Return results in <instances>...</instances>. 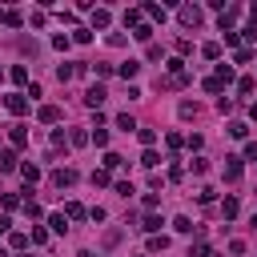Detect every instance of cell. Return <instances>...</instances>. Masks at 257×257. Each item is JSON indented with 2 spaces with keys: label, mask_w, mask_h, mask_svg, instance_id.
Listing matches in <instances>:
<instances>
[{
  "label": "cell",
  "mask_w": 257,
  "mask_h": 257,
  "mask_svg": "<svg viewBox=\"0 0 257 257\" xmlns=\"http://www.w3.org/2000/svg\"><path fill=\"white\" fill-rule=\"evenodd\" d=\"M105 96H109L105 85H92V88L85 92V105H88V109H101V105H105Z\"/></svg>",
  "instance_id": "6da1fadb"
},
{
  "label": "cell",
  "mask_w": 257,
  "mask_h": 257,
  "mask_svg": "<svg viewBox=\"0 0 257 257\" xmlns=\"http://www.w3.org/2000/svg\"><path fill=\"white\" fill-rule=\"evenodd\" d=\"M177 16H181V24H189V28H197V24H201V8H197V4H185Z\"/></svg>",
  "instance_id": "7a4b0ae2"
},
{
  "label": "cell",
  "mask_w": 257,
  "mask_h": 257,
  "mask_svg": "<svg viewBox=\"0 0 257 257\" xmlns=\"http://www.w3.org/2000/svg\"><path fill=\"white\" fill-rule=\"evenodd\" d=\"M12 169H20V157H16V149H4L0 153V173H12Z\"/></svg>",
  "instance_id": "3957f363"
},
{
  "label": "cell",
  "mask_w": 257,
  "mask_h": 257,
  "mask_svg": "<svg viewBox=\"0 0 257 257\" xmlns=\"http://www.w3.org/2000/svg\"><path fill=\"white\" fill-rule=\"evenodd\" d=\"M225 181H241V157H225Z\"/></svg>",
  "instance_id": "277c9868"
},
{
  "label": "cell",
  "mask_w": 257,
  "mask_h": 257,
  "mask_svg": "<svg viewBox=\"0 0 257 257\" xmlns=\"http://www.w3.org/2000/svg\"><path fill=\"white\" fill-rule=\"evenodd\" d=\"M52 185H60V189L64 185H77V169H56L52 173Z\"/></svg>",
  "instance_id": "5b68a950"
},
{
  "label": "cell",
  "mask_w": 257,
  "mask_h": 257,
  "mask_svg": "<svg viewBox=\"0 0 257 257\" xmlns=\"http://www.w3.org/2000/svg\"><path fill=\"white\" fill-rule=\"evenodd\" d=\"M20 177H24L28 185H37V181H41V165H32V161H24V165H20Z\"/></svg>",
  "instance_id": "8992f818"
},
{
  "label": "cell",
  "mask_w": 257,
  "mask_h": 257,
  "mask_svg": "<svg viewBox=\"0 0 257 257\" xmlns=\"http://www.w3.org/2000/svg\"><path fill=\"white\" fill-rule=\"evenodd\" d=\"M4 105H8V113H16V117H20V113H28V101H24L20 92H12V96H8Z\"/></svg>",
  "instance_id": "52a82bcc"
},
{
  "label": "cell",
  "mask_w": 257,
  "mask_h": 257,
  "mask_svg": "<svg viewBox=\"0 0 257 257\" xmlns=\"http://www.w3.org/2000/svg\"><path fill=\"white\" fill-rule=\"evenodd\" d=\"M8 141H12L16 149H24V145H28V133H24V125H12V128H8Z\"/></svg>",
  "instance_id": "ba28073f"
},
{
  "label": "cell",
  "mask_w": 257,
  "mask_h": 257,
  "mask_svg": "<svg viewBox=\"0 0 257 257\" xmlns=\"http://www.w3.org/2000/svg\"><path fill=\"white\" fill-rule=\"evenodd\" d=\"M37 117H41L44 125H56V121H60V109H56V105H41V113H37Z\"/></svg>",
  "instance_id": "9c48e42d"
},
{
  "label": "cell",
  "mask_w": 257,
  "mask_h": 257,
  "mask_svg": "<svg viewBox=\"0 0 257 257\" xmlns=\"http://www.w3.org/2000/svg\"><path fill=\"white\" fill-rule=\"evenodd\" d=\"M48 225H52V233H69V217H64V213H52Z\"/></svg>",
  "instance_id": "30bf717a"
},
{
  "label": "cell",
  "mask_w": 257,
  "mask_h": 257,
  "mask_svg": "<svg viewBox=\"0 0 257 257\" xmlns=\"http://www.w3.org/2000/svg\"><path fill=\"white\" fill-rule=\"evenodd\" d=\"M24 213H28L32 221H41V217H44V209H41L37 201H32V193H28V197H24Z\"/></svg>",
  "instance_id": "8fae6325"
},
{
  "label": "cell",
  "mask_w": 257,
  "mask_h": 257,
  "mask_svg": "<svg viewBox=\"0 0 257 257\" xmlns=\"http://www.w3.org/2000/svg\"><path fill=\"white\" fill-rule=\"evenodd\" d=\"M137 73H141V60H125V64H121V77H125V81H133Z\"/></svg>",
  "instance_id": "7c38bea8"
},
{
  "label": "cell",
  "mask_w": 257,
  "mask_h": 257,
  "mask_svg": "<svg viewBox=\"0 0 257 257\" xmlns=\"http://www.w3.org/2000/svg\"><path fill=\"white\" fill-rule=\"evenodd\" d=\"M117 128H121V133H137V121L128 117V113H121V117H117Z\"/></svg>",
  "instance_id": "4fadbf2b"
},
{
  "label": "cell",
  "mask_w": 257,
  "mask_h": 257,
  "mask_svg": "<svg viewBox=\"0 0 257 257\" xmlns=\"http://www.w3.org/2000/svg\"><path fill=\"white\" fill-rule=\"evenodd\" d=\"M173 229H177V233H201V229H197V225H193L189 217H177V221H173Z\"/></svg>",
  "instance_id": "5bb4252c"
},
{
  "label": "cell",
  "mask_w": 257,
  "mask_h": 257,
  "mask_svg": "<svg viewBox=\"0 0 257 257\" xmlns=\"http://www.w3.org/2000/svg\"><path fill=\"white\" fill-rule=\"evenodd\" d=\"M221 213H225V221H233L237 217V197H225L221 201Z\"/></svg>",
  "instance_id": "9a60e30c"
},
{
  "label": "cell",
  "mask_w": 257,
  "mask_h": 257,
  "mask_svg": "<svg viewBox=\"0 0 257 257\" xmlns=\"http://www.w3.org/2000/svg\"><path fill=\"white\" fill-rule=\"evenodd\" d=\"M109 20H113L109 8H96V12H92V28H109Z\"/></svg>",
  "instance_id": "2e32d148"
},
{
  "label": "cell",
  "mask_w": 257,
  "mask_h": 257,
  "mask_svg": "<svg viewBox=\"0 0 257 257\" xmlns=\"http://www.w3.org/2000/svg\"><path fill=\"white\" fill-rule=\"evenodd\" d=\"M4 24H8V28H20V24H24V16H20L16 8H4Z\"/></svg>",
  "instance_id": "e0dca14e"
},
{
  "label": "cell",
  "mask_w": 257,
  "mask_h": 257,
  "mask_svg": "<svg viewBox=\"0 0 257 257\" xmlns=\"http://www.w3.org/2000/svg\"><path fill=\"white\" fill-rule=\"evenodd\" d=\"M205 92H225V81L213 73V77H205Z\"/></svg>",
  "instance_id": "ac0fdd59"
},
{
  "label": "cell",
  "mask_w": 257,
  "mask_h": 257,
  "mask_svg": "<svg viewBox=\"0 0 257 257\" xmlns=\"http://www.w3.org/2000/svg\"><path fill=\"white\" fill-rule=\"evenodd\" d=\"M0 205H4V209H16V205H24V197H20V193H4Z\"/></svg>",
  "instance_id": "d6986e66"
},
{
  "label": "cell",
  "mask_w": 257,
  "mask_h": 257,
  "mask_svg": "<svg viewBox=\"0 0 257 257\" xmlns=\"http://www.w3.org/2000/svg\"><path fill=\"white\" fill-rule=\"evenodd\" d=\"M189 257H217V253H213V249H209L205 241H197V245H193V249H189Z\"/></svg>",
  "instance_id": "ffe728a7"
},
{
  "label": "cell",
  "mask_w": 257,
  "mask_h": 257,
  "mask_svg": "<svg viewBox=\"0 0 257 257\" xmlns=\"http://www.w3.org/2000/svg\"><path fill=\"white\" fill-rule=\"evenodd\" d=\"M8 77H12V85H28V69H24V64H16Z\"/></svg>",
  "instance_id": "44dd1931"
},
{
  "label": "cell",
  "mask_w": 257,
  "mask_h": 257,
  "mask_svg": "<svg viewBox=\"0 0 257 257\" xmlns=\"http://www.w3.org/2000/svg\"><path fill=\"white\" fill-rule=\"evenodd\" d=\"M64 213H69V221H81V217H85V205H77V201H69V205H64Z\"/></svg>",
  "instance_id": "7402d4cb"
},
{
  "label": "cell",
  "mask_w": 257,
  "mask_h": 257,
  "mask_svg": "<svg viewBox=\"0 0 257 257\" xmlns=\"http://www.w3.org/2000/svg\"><path fill=\"white\" fill-rule=\"evenodd\" d=\"M201 56H209V60H221V44H217V41H209V44L201 48Z\"/></svg>",
  "instance_id": "603a6c76"
},
{
  "label": "cell",
  "mask_w": 257,
  "mask_h": 257,
  "mask_svg": "<svg viewBox=\"0 0 257 257\" xmlns=\"http://www.w3.org/2000/svg\"><path fill=\"white\" fill-rule=\"evenodd\" d=\"M253 88H257V81H253V77H241V81H237V92H241V96H249Z\"/></svg>",
  "instance_id": "cb8c5ba5"
},
{
  "label": "cell",
  "mask_w": 257,
  "mask_h": 257,
  "mask_svg": "<svg viewBox=\"0 0 257 257\" xmlns=\"http://www.w3.org/2000/svg\"><path fill=\"white\" fill-rule=\"evenodd\" d=\"M125 24H128V28H141V8H128V12H125Z\"/></svg>",
  "instance_id": "d4e9b609"
},
{
  "label": "cell",
  "mask_w": 257,
  "mask_h": 257,
  "mask_svg": "<svg viewBox=\"0 0 257 257\" xmlns=\"http://www.w3.org/2000/svg\"><path fill=\"white\" fill-rule=\"evenodd\" d=\"M245 133H249V125H245V121H233V125H229V137H237V141H241Z\"/></svg>",
  "instance_id": "484cf974"
},
{
  "label": "cell",
  "mask_w": 257,
  "mask_h": 257,
  "mask_svg": "<svg viewBox=\"0 0 257 257\" xmlns=\"http://www.w3.org/2000/svg\"><path fill=\"white\" fill-rule=\"evenodd\" d=\"M125 165V157H117V153H105V169L113 173V169H121Z\"/></svg>",
  "instance_id": "4316f807"
},
{
  "label": "cell",
  "mask_w": 257,
  "mask_h": 257,
  "mask_svg": "<svg viewBox=\"0 0 257 257\" xmlns=\"http://www.w3.org/2000/svg\"><path fill=\"white\" fill-rule=\"evenodd\" d=\"M141 165H145V169H157V165H161V157H157L153 149H145V157H141Z\"/></svg>",
  "instance_id": "83f0119b"
},
{
  "label": "cell",
  "mask_w": 257,
  "mask_h": 257,
  "mask_svg": "<svg viewBox=\"0 0 257 257\" xmlns=\"http://www.w3.org/2000/svg\"><path fill=\"white\" fill-rule=\"evenodd\" d=\"M137 141H141V145H145V149H149V145H153V141H157V133H153V128H137Z\"/></svg>",
  "instance_id": "f1b7e54d"
},
{
  "label": "cell",
  "mask_w": 257,
  "mask_h": 257,
  "mask_svg": "<svg viewBox=\"0 0 257 257\" xmlns=\"http://www.w3.org/2000/svg\"><path fill=\"white\" fill-rule=\"evenodd\" d=\"M141 229H145V233H157V229H161V217H153V213H149V217H145V225H141Z\"/></svg>",
  "instance_id": "f546056e"
},
{
  "label": "cell",
  "mask_w": 257,
  "mask_h": 257,
  "mask_svg": "<svg viewBox=\"0 0 257 257\" xmlns=\"http://www.w3.org/2000/svg\"><path fill=\"white\" fill-rule=\"evenodd\" d=\"M145 12H149L153 20H161V24H165V8H161V4H145Z\"/></svg>",
  "instance_id": "4dcf8cb0"
},
{
  "label": "cell",
  "mask_w": 257,
  "mask_h": 257,
  "mask_svg": "<svg viewBox=\"0 0 257 257\" xmlns=\"http://www.w3.org/2000/svg\"><path fill=\"white\" fill-rule=\"evenodd\" d=\"M8 241H12V249H24V245H28V241H32V237H28V233H12V237H8Z\"/></svg>",
  "instance_id": "1f68e13d"
},
{
  "label": "cell",
  "mask_w": 257,
  "mask_h": 257,
  "mask_svg": "<svg viewBox=\"0 0 257 257\" xmlns=\"http://www.w3.org/2000/svg\"><path fill=\"white\" fill-rule=\"evenodd\" d=\"M92 145H101V149L109 145V133H105V128H92Z\"/></svg>",
  "instance_id": "d6a6232c"
},
{
  "label": "cell",
  "mask_w": 257,
  "mask_h": 257,
  "mask_svg": "<svg viewBox=\"0 0 257 257\" xmlns=\"http://www.w3.org/2000/svg\"><path fill=\"white\" fill-rule=\"evenodd\" d=\"M133 37H137V41H153V24H141V28L133 32Z\"/></svg>",
  "instance_id": "836d02e7"
},
{
  "label": "cell",
  "mask_w": 257,
  "mask_h": 257,
  "mask_svg": "<svg viewBox=\"0 0 257 257\" xmlns=\"http://www.w3.org/2000/svg\"><path fill=\"white\" fill-rule=\"evenodd\" d=\"M109 181H113L109 169H96V173H92V185H109Z\"/></svg>",
  "instance_id": "e575fe53"
},
{
  "label": "cell",
  "mask_w": 257,
  "mask_h": 257,
  "mask_svg": "<svg viewBox=\"0 0 257 257\" xmlns=\"http://www.w3.org/2000/svg\"><path fill=\"white\" fill-rule=\"evenodd\" d=\"M217 77H221L225 85H229V81H233V69H229V64H217Z\"/></svg>",
  "instance_id": "d590c367"
},
{
  "label": "cell",
  "mask_w": 257,
  "mask_h": 257,
  "mask_svg": "<svg viewBox=\"0 0 257 257\" xmlns=\"http://www.w3.org/2000/svg\"><path fill=\"white\" fill-rule=\"evenodd\" d=\"M233 60H237V64H249V60H253V52H249V48H237V52H233Z\"/></svg>",
  "instance_id": "8d00e7d4"
},
{
  "label": "cell",
  "mask_w": 257,
  "mask_h": 257,
  "mask_svg": "<svg viewBox=\"0 0 257 257\" xmlns=\"http://www.w3.org/2000/svg\"><path fill=\"white\" fill-rule=\"evenodd\" d=\"M213 197H217V189H201V193H197V201H201V205H209Z\"/></svg>",
  "instance_id": "74e56055"
},
{
  "label": "cell",
  "mask_w": 257,
  "mask_h": 257,
  "mask_svg": "<svg viewBox=\"0 0 257 257\" xmlns=\"http://www.w3.org/2000/svg\"><path fill=\"white\" fill-rule=\"evenodd\" d=\"M73 41H77V44H88V41H92V32H88V28H77V37H73Z\"/></svg>",
  "instance_id": "f35d334b"
},
{
  "label": "cell",
  "mask_w": 257,
  "mask_h": 257,
  "mask_svg": "<svg viewBox=\"0 0 257 257\" xmlns=\"http://www.w3.org/2000/svg\"><path fill=\"white\" fill-rule=\"evenodd\" d=\"M88 141V133H81V128H77V133H69V145H85Z\"/></svg>",
  "instance_id": "ab89813d"
},
{
  "label": "cell",
  "mask_w": 257,
  "mask_h": 257,
  "mask_svg": "<svg viewBox=\"0 0 257 257\" xmlns=\"http://www.w3.org/2000/svg\"><path fill=\"white\" fill-rule=\"evenodd\" d=\"M165 145H169V149H181L185 141H181V133H169V137H165Z\"/></svg>",
  "instance_id": "60d3db41"
},
{
  "label": "cell",
  "mask_w": 257,
  "mask_h": 257,
  "mask_svg": "<svg viewBox=\"0 0 257 257\" xmlns=\"http://www.w3.org/2000/svg\"><path fill=\"white\" fill-rule=\"evenodd\" d=\"M245 157H249V161H257V141H249V145H245Z\"/></svg>",
  "instance_id": "b9f144b4"
},
{
  "label": "cell",
  "mask_w": 257,
  "mask_h": 257,
  "mask_svg": "<svg viewBox=\"0 0 257 257\" xmlns=\"http://www.w3.org/2000/svg\"><path fill=\"white\" fill-rule=\"evenodd\" d=\"M8 225H12V217H8V213H0V233H8Z\"/></svg>",
  "instance_id": "7bdbcfd3"
},
{
  "label": "cell",
  "mask_w": 257,
  "mask_h": 257,
  "mask_svg": "<svg viewBox=\"0 0 257 257\" xmlns=\"http://www.w3.org/2000/svg\"><path fill=\"white\" fill-rule=\"evenodd\" d=\"M249 20H253V28H257V4H253V8H249Z\"/></svg>",
  "instance_id": "ee69618b"
},
{
  "label": "cell",
  "mask_w": 257,
  "mask_h": 257,
  "mask_svg": "<svg viewBox=\"0 0 257 257\" xmlns=\"http://www.w3.org/2000/svg\"><path fill=\"white\" fill-rule=\"evenodd\" d=\"M249 117H253V121H257V105H249Z\"/></svg>",
  "instance_id": "f6af8a7d"
},
{
  "label": "cell",
  "mask_w": 257,
  "mask_h": 257,
  "mask_svg": "<svg viewBox=\"0 0 257 257\" xmlns=\"http://www.w3.org/2000/svg\"><path fill=\"white\" fill-rule=\"evenodd\" d=\"M249 225H253V229H257V213H253V221H249Z\"/></svg>",
  "instance_id": "bcb514c9"
},
{
  "label": "cell",
  "mask_w": 257,
  "mask_h": 257,
  "mask_svg": "<svg viewBox=\"0 0 257 257\" xmlns=\"http://www.w3.org/2000/svg\"><path fill=\"white\" fill-rule=\"evenodd\" d=\"M0 257H4V249H0Z\"/></svg>",
  "instance_id": "7dc6e473"
}]
</instances>
